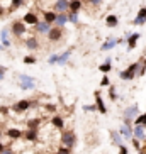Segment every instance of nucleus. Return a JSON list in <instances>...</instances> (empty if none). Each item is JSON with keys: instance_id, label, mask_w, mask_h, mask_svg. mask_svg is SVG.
<instances>
[{"instance_id": "nucleus-1", "label": "nucleus", "mask_w": 146, "mask_h": 154, "mask_svg": "<svg viewBox=\"0 0 146 154\" xmlns=\"http://www.w3.org/2000/svg\"><path fill=\"white\" fill-rule=\"evenodd\" d=\"M139 64H141V59H139V61H136V63H131L126 69H122V71L119 73V78H121V80H124V82H131V80H134V78L138 76Z\"/></svg>"}, {"instance_id": "nucleus-2", "label": "nucleus", "mask_w": 146, "mask_h": 154, "mask_svg": "<svg viewBox=\"0 0 146 154\" xmlns=\"http://www.w3.org/2000/svg\"><path fill=\"white\" fill-rule=\"evenodd\" d=\"M17 85H19V88L24 90V91L34 90V88H36V78L31 76V75H19L17 76Z\"/></svg>"}, {"instance_id": "nucleus-3", "label": "nucleus", "mask_w": 146, "mask_h": 154, "mask_svg": "<svg viewBox=\"0 0 146 154\" xmlns=\"http://www.w3.org/2000/svg\"><path fill=\"white\" fill-rule=\"evenodd\" d=\"M139 115V107H138L136 103L134 105H131V107H128V109L124 110V113H122V122L124 124H128V125H134V119Z\"/></svg>"}, {"instance_id": "nucleus-4", "label": "nucleus", "mask_w": 146, "mask_h": 154, "mask_svg": "<svg viewBox=\"0 0 146 154\" xmlns=\"http://www.w3.org/2000/svg\"><path fill=\"white\" fill-rule=\"evenodd\" d=\"M59 142L61 146H66V147H75L77 146V136H75V132L73 131H63L61 132V136H59Z\"/></svg>"}, {"instance_id": "nucleus-5", "label": "nucleus", "mask_w": 146, "mask_h": 154, "mask_svg": "<svg viewBox=\"0 0 146 154\" xmlns=\"http://www.w3.org/2000/svg\"><path fill=\"white\" fill-rule=\"evenodd\" d=\"M9 29L15 37H22L24 34H26V31H27V26H26L24 20H12V24H10Z\"/></svg>"}, {"instance_id": "nucleus-6", "label": "nucleus", "mask_w": 146, "mask_h": 154, "mask_svg": "<svg viewBox=\"0 0 146 154\" xmlns=\"http://www.w3.org/2000/svg\"><path fill=\"white\" fill-rule=\"evenodd\" d=\"M63 34H65L63 27H58V26H51L49 32H48L46 36H48V39H49L51 42H59V41H61V37H63Z\"/></svg>"}, {"instance_id": "nucleus-7", "label": "nucleus", "mask_w": 146, "mask_h": 154, "mask_svg": "<svg viewBox=\"0 0 146 154\" xmlns=\"http://www.w3.org/2000/svg\"><path fill=\"white\" fill-rule=\"evenodd\" d=\"M29 109H32V100H19V102H15L14 105H12V110L14 112H17V113H21V112H27Z\"/></svg>"}, {"instance_id": "nucleus-8", "label": "nucleus", "mask_w": 146, "mask_h": 154, "mask_svg": "<svg viewBox=\"0 0 146 154\" xmlns=\"http://www.w3.org/2000/svg\"><path fill=\"white\" fill-rule=\"evenodd\" d=\"M53 10L56 14H61V12H68L70 10V0H56L53 4Z\"/></svg>"}, {"instance_id": "nucleus-9", "label": "nucleus", "mask_w": 146, "mask_h": 154, "mask_svg": "<svg viewBox=\"0 0 146 154\" xmlns=\"http://www.w3.org/2000/svg\"><path fill=\"white\" fill-rule=\"evenodd\" d=\"M5 136L9 137L10 140H17V139H22L24 137V131H21L17 127H9V129L5 131Z\"/></svg>"}, {"instance_id": "nucleus-10", "label": "nucleus", "mask_w": 146, "mask_h": 154, "mask_svg": "<svg viewBox=\"0 0 146 154\" xmlns=\"http://www.w3.org/2000/svg\"><path fill=\"white\" fill-rule=\"evenodd\" d=\"M132 136L136 137V139H139V140H146V129H144V125H141V124L132 125Z\"/></svg>"}, {"instance_id": "nucleus-11", "label": "nucleus", "mask_w": 146, "mask_h": 154, "mask_svg": "<svg viewBox=\"0 0 146 154\" xmlns=\"http://www.w3.org/2000/svg\"><path fill=\"white\" fill-rule=\"evenodd\" d=\"M144 24H146V7H141L138 10L134 20H132V26H144Z\"/></svg>"}, {"instance_id": "nucleus-12", "label": "nucleus", "mask_w": 146, "mask_h": 154, "mask_svg": "<svg viewBox=\"0 0 146 154\" xmlns=\"http://www.w3.org/2000/svg\"><path fill=\"white\" fill-rule=\"evenodd\" d=\"M24 139L27 142H36L39 139V129H26L24 131Z\"/></svg>"}, {"instance_id": "nucleus-13", "label": "nucleus", "mask_w": 146, "mask_h": 154, "mask_svg": "<svg viewBox=\"0 0 146 154\" xmlns=\"http://www.w3.org/2000/svg\"><path fill=\"white\" fill-rule=\"evenodd\" d=\"M22 20L26 22V26H32V27H34V26L39 22V17H37L36 12H26L24 17H22Z\"/></svg>"}, {"instance_id": "nucleus-14", "label": "nucleus", "mask_w": 146, "mask_h": 154, "mask_svg": "<svg viewBox=\"0 0 146 154\" xmlns=\"http://www.w3.org/2000/svg\"><path fill=\"white\" fill-rule=\"evenodd\" d=\"M139 37H141V34H139V32H132V34H129V36L126 37V42H128V51H132L134 48H136L138 41H139Z\"/></svg>"}, {"instance_id": "nucleus-15", "label": "nucleus", "mask_w": 146, "mask_h": 154, "mask_svg": "<svg viewBox=\"0 0 146 154\" xmlns=\"http://www.w3.org/2000/svg\"><path fill=\"white\" fill-rule=\"evenodd\" d=\"M94 97H95L97 110H99V112H100L102 115H105V113H107V107H105V102H104V98H102L100 91H95V93H94Z\"/></svg>"}, {"instance_id": "nucleus-16", "label": "nucleus", "mask_w": 146, "mask_h": 154, "mask_svg": "<svg viewBox=\"0 0 146 154\" xmlns=\"http://www.w3.org/2000/svg\"><path fill=\"white\" fill-rule=\"evenodd\" d=\"M49 124L55 127V129H59V131L65 129V119L61 117V115H58V113H55V115L49 119Z\"/></svg>"}, {"instance_id": "nucleus-17", "label": "nucleus", "mask_w": 146, "mask_h": 154, "mask_svg": "<svg viewBox=\"0 0 146 154\" xmlns=\"http://www.w3.org/2000/svg\"><path fill=\"white\" fill-rule=\"evenodd\" d=\"M51 29V24H48L46 20H39V22L34 26V31L37 32V34H48Z\"/></svg>"}, {"instance_id": "nucleus-18", "label": "nucleus", "mask_w": 146, "mask_h": 154, "mask_svg": "<svg viewBox=\"0 0 146 154\" xmlns=\"http://www.w3.org/2000/svg\"><path fill=\"white\" fill-rule=\"evenodd\" d=\"M24 44H26V48H27L29 51H36L39 49V41H37L36 36H29L26 41H24Z\"/></svg>"}, {"instance_id": "nucleus-19", "label": "nucleus", "mask_w": 146, "mask_h": 154, "mask_svg": "<svg viewBox=\"0 0 146 154\" xmlns=\"http://www.w3.org/2000/svg\"><path fill=\"white\" fill-rule=\"evenodd\" d=\"M9 34H10V29L9 27H4V29H2V32H0V42L5 46V49H9V48H10V37H9Z\"/></svg>"}, {"instance_id": "nucleus-20", "label": "nucleus", "mask_w": 146, "mask_h": 154, "mask_svg": "<svg viewBox=\"0 0 146 154\" xmlns=\"http://www.w3.org/2000/svg\"><path fill=\"white\" fill-rule=\"evenodd\" d=\"M119 132H121V136L124 137V139H128V140H131L132 137V125H128V124H124L122 122V125H121V129H119Z\"/></svg>"}, {"instance_id": "nucleus-21", "label": "nucleus", "mask_w": 146, "mask_h": 154, "mask_svg": "<svg viewBox=\"0 0 146 154\" xmlns=\"http://www.w3.org/2000/svg\"><path fill=\"white\" fill-rule=\"evenodd\" d=\"M56 17H58V14H56L55 10H44V12H43V20H46V22L51 24V26H55Z\"/></svg>"}, {"instance_id": "nucleus-22", "label": "nucleus", "mask_w": 146, "mask_h": 154, "mask_svg": "<svg viewBox=\"0 0 146 154\" xmlns=\"http://www.w3.org/2000/svg\"><path fill=\"white\" fill-rule=\"evenodd\" d=\"M119 44V41L117 39H112V37H107V41H104L102 42V46H100V51H110V49H114L116 46Z\"/></svg>"}, {"instance_id": "nucleus-23", "label": "nucleus", "mask_w": 146, "mask_h": 154, "mask_svg": "<svg viewBox=\"0 0 146 154\" xmlns=\"http://www.w3.org/2000/svg\"><path fill=\"white\" fill-rule=\"evenodd\" d=\"M73 54V51L68 49V51H65V53H61V54L58 56V66H65V64L68 63V59L71 58Z\"/></svg>"}, {"instance_id": "nucleus-24", "label": "nucleus", "mask_w": 146, "mask_h": 154, "mask_svg": "<svg viewBox=\"0 0 146 154\" xmlns=\"http://www.w3.org/2000/svg\"><path fill=\"white\" fill-rule=\"evenodd\" d=\"M109 134H110V140H112V144H114V146H117V147H119V146L122 144L124 137L121 136V132H119V131H110Z\"/></svg>"}, {"instance_id": "nucleus-25", "label": "nucleus", "mask_w": 146, "mask_h": 154, "mask_svg": "<svg viewBox=\"0 0 146 154\" xmlns=\"http://www.w3.org/2000/svg\"><path fill=\"white\" fill-rule=\"evenodd\" d=\"M66 24H68V12H61V14H58L55 26H58V27H65Z\"/></svg>"}, {"instance_id": "nucleus-26", "label": "nucleus", "mask_w": 146, "mask_h": 154, "mask_svg": "<svg viewBox=\"0 0 146 154\" xmlns=\"http://www.w3.org/2000/svg\"><path fill=\"white\" fill-rule=\"evenodd\" d=\"M117 24H119V17L117 15H114V14H109L107 17H105V26L107 27H117Z\"/></svg>"}, {"instance_id": "nucleus-27", "label": "nucleus", "mask_w": 146, "mask_h": 154, "mask_svg": "<svg viewBox=\"0 0 146 154\" xmlns=\"http://www.w3.org/2000/svg\"><path fill=\"white\" fill-rule=\"evenodd\" d=\"M82 9H83V0H70L68 12H80Z\"/></svg>"}, {"instance_id": "nucleus-28", "label": "nucleus", "mask_w": 146, "mask_h": 154, "mask_svg": "<svg viewBox=\"0 0 146 154\" xmlns=\"http://www.w3.org/2000/svg\"><path fill=\"white\" fill-rule=\"evenodd\" d=\"M41 119L39 117H34V119H31V120H27L26 122V129H39L41 127Z\"/></svg>"}, {"instance_id": "nucleus-29", "label": "nucleus", "mask_w": 146, "mask_h": 154, "mask_svg": "<svg viewBox=\"0 0 146 154\" xmlns=\"http://www.w3.org/2000/svg\"><path fill=\"white\" fill-rule=\"evenodd\" d=\"M99 69H100V71L104 73V75L110 73V69H112V59H110V58H107V59L104 61V63H102L100 66H99Z\"/></svg>"}, {"instance_id": "nucleus-30", "label": "nucleus", "mask_w": 146, "mask_h": 154, "mask_svg": "<svg viewBox=\"0 0 146 154\" xmlns=\"http://www.w3.org/2000/svg\"><path fill=\"white\" fill-rule=\"evenodd\" d=\"M24 4H26V0H10V7L7 12H15L17 9L24 7Z\"/></svg>"}, {"instance_id": "nucleus-31", "label": "nucleus", "mask_w": 146, "mask_h": 154, "mask_svg": "<svg viewBox=\"0 0 146 154\" xmlns=\"http://www.w3.org/2000/svg\"><path fill=\"white\" fill-rule=\"evenodd\" d=\"M80 22V12H68V24H77Z\"/></svg>"}, {"instance_id": "nucleus-32", "label": "nucleus", "mask_w": 146, "mask_h": 154, "mask_svg": "<svg viewBox=\"0 0 146 154\" xmlns=\"http://www.w3.org/2000/svg\"><path fill=\"white\" fill-rule=\"evenodd\" d=\"M134 125H136V124H141V125H146V112L144 113H139V115H138L136 119H134Z\"/></svg>"}, {"instance_id": "nucleus-33", "label": "nucleus", "mask_w": 146, "mask_h": 154, "mask_svg": "<svg viewBox=\"0 0 146 154\" xmlns=\"http://www.w3.org/2000/svg\"><path fill=\"white\" fill-rule=\"evenodd\" d=\"M24 64H36L37 63V58L36 56H31V54H27V56H24Z\"/></svg>"}, {"instance_id": "nucleus-34", "label": "nucleus", "mask_w": 146, "mask_h": 154, "mask_svg": "<svg viewBox=\"0 0 146 154\" xmlns=\"http://www.w3.org/2000/svg\"><path fill=\"white\" fill-rule=\"evenodd\" d=\"M109 98L112 100V102H116V100L119 98V97H117V91H116V86H114V85H110V86H109Z\"/></svg>"}, {"instance_id": "nucleus-35", "label": "nucleus", "mask_w": 146, "mask_h": 154, "mask_svg": "<svg viewBox=\"0 0 146 154\" xmlns=\"http://www.w3.org/2000/svg\"><path fill=\"white\" fill-rule=\"evenodd\" d=\"M146 73V56L141 59V64H139V69H138V76H143Z\"/></svg>"}, {"instance_id": "nucleus-36", "label": "nucleus", "mask_w": 146, "mask_h": 154, "mask_svg": "<svg viewBox=\"0 0 146 154\" xmlns=\"http://www.w3.org/2000/svg\"><path fill=\"white\" fill-rule=\"evenodd\" d=\"M131 144H132V147H134L136 151H141L143 149V147H141V140L136 139V137H132V139H131Z\"/></svg>"}, {"instance_id": "nucleus-37", "label": "nucleus", "mask_w": 146, "mask_h": 154, "mask_svg": "<svg viewBox=\"0 0 146 154\" xmlns=\"http://www.w3.org/2000/svg\"><path fill=\"white\" fill-rule=\"evenodd\" d=\"M56 154H71V147H66V146H61L56 149Z\"/></svg>"}, {"instance_id": "nucleus-38", "label": "nucleus", "mask_w": 146, "mask_h": 154, "mask_svg": "<svg viewBox=\"0 0 146 154\" xmlns=\"http://www.w3.org/2000/svg\"><path fill=\"white\" fill-rule=\"evenodd\" d=\"M82 109H83V112H99V110H97V103H94V105H83Z\"/></svg>"}, {"instance_id": "nucleus-39", "label": "nucleus", "mask_w": 146, "mask_h": 154, "mask_svg": "<svg viewBox=\"0 0 146 154\" xmlns=\"http://www.w3.org/2000/svg\"><path fill=\"white\" fill-rule=\"evenodd\" d=\"M58 56L59 54H56V53H53V54L48 58V64H58Z\"/></svg>"}, {"instance_id": "nucleus-40", "label": "nucleus", "mask_w": 146, "mask_h": 154, "mask_svg": "<svg viewBox=\"0 0 146 154\" xmlns=\"http://www.w3.org/2000/svg\"><path fill=\"white\" fill-rule=\"evenodd\" d=\"M44 109L48 110V112H53V113H55V112H56V109H58V107H56L55 103H46V105H44Z\"/></svg>"}, {"instance_id": "nucleus-41", "label": "nucleus", "mask_w": 146, "mask_h": 154, "mask_svg": "<svg viewBox=\"0 0 146 154\" xmlns=\"http://www.w3.org/2000/svg\"><path fill=\"white\" fill-rule=\"evenodd\" d=\"M100 86H110V80L107 75H104V78L100 80Z\"/></svg>"}, {"instance_id": "nucleus-42", "label": "nucleus", "mask_w": 146, "mask_h": 154, "mask_svg": "<svg viewBox=\"0 0 146 154\" xmlns=\"http://www.w3.org/2000/svg\"><path fill=\"white\" fill-rule=\"evenodd\" d=\"M119 154H129L128 146H124V144H121V146H119Z\"/></svg>"}, {"instance_id": "nucleus-43", "label": "nucleus", "mask_w": 146, "mask_h": 154, "mask_svg": "<svg viewBox=\"0 0 146 154\" xmlns=\"http://www.w3.org/2000/svg\"><path fill=\"white\" fill-rule=\"evenodd\" d=\"M87 2L92 5V7H99V5L102 4V0H87Z\"/></svg>"}, {"instance_id": "nucleus-44", "label": "nucleus", "mask_w": 146, "mask_h": 154, "mask_svg": "<svg viewBox=\"0 0 146 154\" xmlns=\"http://www.w3.org/2000/svg\"><path fill=\"white\" fill-rule=\"evenodd\" d=\"M5 71H7V68L5 66H0V82L5 80Z\"/></svg>"}, {"instance_id": "nucleus-45", "label": "nucleus", "mask_w": 146, "mask_h": 154, "mask_svg": "<svg viewBox=\"0 0 146 154\" xmlns=\"http://www.w3.org/2000/svg\"><path fill=\"white\" fill-rule=\"evenodd\" d=\"M0 154H15V151H12V149H10V147H9V146H7V147H5V149L2 151V152H0Z\"/></svg>"}, {"instance_id": "nucleus-46", "label": "nucleus", "mask_w": 146, "mask_h": 154, "mask_svg": "<svg viewBox=\"0 0 146 154\" xmlns=\"http://www.w3.org/2000/svg\"><path fill=\"white\" fill-rule=\"evenodd\" d=\"M0 113H2V115H7V113H9V109H7V107H0Z\"/></svg>"}, {"instance_id": "nucleus-47", "label": "nucleus", "mask_w": 146, "mask_h": 154, "mask_svg": "<svg viewBox=\"0 0 146 154\" xmlns=\"http://www.w3.org/2000/svg\"><path fill=\"white\" fill-rule=\"evenodd\" d=\"M5 147H7V146H5V144H4V142H2V139H0V152H2V151H4V149H5Z\"/></svg>"}, {"instance_id": "nucleus-48", "label": "nucleus", "mask_w": 146, "mask_h": 154, "mask_svg": "<svg viewBox=\"0 0 146 154\" xmlns=\"http://www.w3.org/2000/svg\"><path fill=\"white\" fill-rule=\"evenodd\" d=\"M4 15H5V9L0 5V17H4Z\"/></svg>"}, {"instance_id": "nucleus-49", "label": "nucleus", "mask_w": 146, "mask_h": 154, "mask_svg": "<svg viewBox=\"0 0 146 154\" xmlns=\"http://www.w3.org/2000/svg\"><path fill=\"white\" fill-rule=\"evenodd\" d=\"M0 51H5V46L2 44V42H0Z\"/></svg>"}, {"instance_id": "nucleus-50", "label": "nucleus", "mask_w": 146, "mask_h": 154, "mask_svg": "<svg viewBox=\"0 0 146 154\" xmlns=\"http://www.w3.org/2000/svg\"><path fill=\"white\" fill-rule=\"evenodd\" d=\"M138 154H146V151H144V149H141V151H138Z\"/></svg>"}, {"instance_id": "nucleus-51", "label": "nucleus", "mask_w": 146, "mask_h": 154, "mask_svg": "<svg viewBox=\"0 0 146 154\" xmlns=\"http://www.w3.org/2000/svg\"><path fill=\"white\" fill-rule=\"evenodd\" d=\"M2 136H5V132H2V131H0V139H2Z\"/></svg>"}, {"instance_id": "nucleus-52", "label": "nucleus", "mask_w": 146, "mask_h": 154, "mask_svg": "<svg viewBox=\"0 0 146 154\" xmlns=\"http://www.w3.org/2000/svg\"><path fill=\"white\" fill-rule=\"evenodd\" d=\"M144 129H146V125H144Z\"/></svg>"}]
</instances>
